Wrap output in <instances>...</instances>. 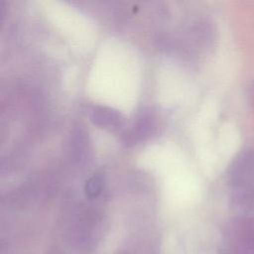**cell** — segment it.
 Listing matches in <instances>:
<instances>
[{"label":"cell","instance_id":"1","mask_svg":"<svg viewBox=\"0 0 254 254\" xmlns=\"http://www.w3.org/2000/svg\"><path fill=\"white\" fill-rule=\"evenodd\" d=\"M227 180L231 192L254 191V148L236 155L228 168Z\"/></svg>","mask_w":254,"mask_h":254},{"label":"cell","instance_id":"3","mask_svg":"<svg viewBox=\"0 0 254 254\" xmlns=\"http://www.w3.org/2000/svg\"><path fill=\"white\" fill-rule=\"evenodd\" d=\"M250 101H251V104L254 108V83H253V85L251 87V91H250Z\"/></svg>","mask_w":254,"mask_h":254},{"label":"cell","instance_id":"2","mask_svg":"<svg viewBox=\"0 0 254 254\" xmlns=\"http://www.w3.org/2000/svg\"><path fill=\"white\" fill-rule=\"evenodd\" d=\"M230 234L235 254H254V217L240 215L230 224Z\"/></svg>","mask_w":254,"mask_h":254}]
</instances>
